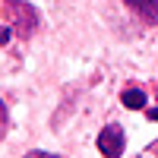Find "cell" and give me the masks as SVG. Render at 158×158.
<instances>
[{
    "mask_svg": "<svg viewBox=\"0 0 158 158\" xmlns=\"http://www.w3.org/2000/svg\"><path fill=\"white\" fill-rule=\"evenodd\" d=\"M0 13L6 16L10 29L16 32L22 41H29L38 32V10L32 3H25V0H0Z\"/></svg>",
    "mask_w": 158,
    "mask_h": 158,
    "instance_id": "1",
    "label": "cell"
},
{
    "mask_svg": "<svg viewBox=\"0 0 158 158\" xmlns=\"http://www.w3.org/2000/svg\"><path fill=\"white\" fill-rule=\"evenodd\" d=\"M127 149V133L120 123H104L101 133H98V152L104 158H120Z\"/></svg>",
    "mask_w": 158,
    "mask_h": 158,
    "instance_id": "2",
    "label": "cell"
},
{
    "mask_svg": "<svg viewBox=\"0 0 158 158\" xmlns=\"http://www.w3.org/2000/svg\"><path fill=\"white\" fill-rule=\"evenodd\" d=\"M123 3L136 13L142 22L149 25H158V0H123Z\"/></svg>",
    "mask_w": 158,
    "mask_h": 158,
    "instance_id": "3",
    "label": "cell"
},
{
    "mask_svg": "<svg viewBox=\"0 0 158 158\" xmlns=\"http://www.w3.org/2000/svg\"><path fill=\"white\" fill-rule=\"evenodd\" d=\"M120 104L130 111H146V92H142L139 85H127L120 92Z\"/></svg>",
    "mask_w": 158,
    "mask_h": 158,
    "instance_id": "4",
    "label": "cell"
},
{
    "mask_svg": "<svg viewBox=\"0 0 158 158\" xmlns=\"http://www.w3.org/2000/svg\"><path fill=\"white\" fill-rule=\"evenodd\" d=\"M6 130H10V114H6V104H3V98H0V142H3Z\"/></svg>",
    "mask_w": 158,
    "mask_h": 158,
    "instance_id": "5",
    "label": "cell"
},
{
    "mask_svg": "<svg viewBox=\"0 0 158 158\" xmlns=\"http://www.w3.org/2000/svg\"><path fill=\"white\" fill-rule=\"evenodd\" d=\"M25 158H60V155H54V152H44V149H32Z\"/></svg>",
    "mask_w": 158,
    "mask_h": 158,
    "instance_id": "6",
    "label": "cell"
},
{
    "mask_svg": "<svg viewBox=\"0 0 158 158\" xmlns=\"http://www.w3.org/2000/svg\"><path fill=\"white\" fill-rule=\"evenodd\" d=\"M10 38H13V29L10 25H0V44H6Z\"/></svg>",
    "mask_w": 158,
    "mask_h": 158,
    "instance_id": "7",
    "label": "cell"
},
{
    "mask_svg": "<svg viewBox=\"0 0 158 158\" xmlns=\"http://www.w3.org/2000/svg\"><path fill=\"white\" fill-rule=\"evenodd\" d=\"M146 117H149V120H155V123H158V108H146Z\"/></svg>",
    "mask_w": 158,
    "mask_h": 158,
    "instance_id": "8",
    "label": "cell"
}]
</instances>
